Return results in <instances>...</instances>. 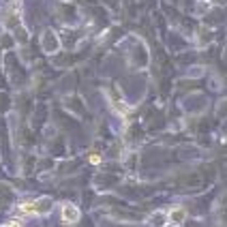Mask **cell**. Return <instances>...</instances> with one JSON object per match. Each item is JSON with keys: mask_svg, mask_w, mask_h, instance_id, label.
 Here are the masks:
<instances>
[{"mask_svg": "<svg viewBox=\"0 0 227 227\" xmlns=\"http://www.w3.org/2000/svg\"><path fill=\"white\" fill-rule=\"evenodd\" d=\"M64 221H69V223L71 221H77V210L73 206H69V204L64 206Z\"/></svg>", "mask_w": 227, "mask_h": 227, "instance_id": "1", "label": "cell"}]
</instances>
